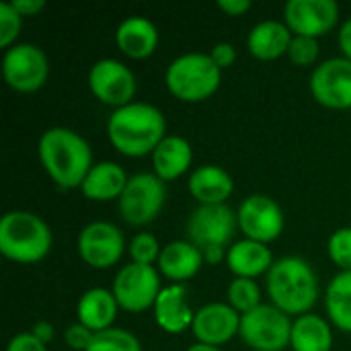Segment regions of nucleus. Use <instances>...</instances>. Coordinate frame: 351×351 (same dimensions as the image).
Returning a JSON list of instances; mask_svg holds the SVG:
<instances>
[{
  "label": "nucleus",
  "mask_w": 351,
  "mask_h": 351,
  "mask_svg": "<svg viewBox=\"0 0 351 351\" xmlns=\"http://www.w3.org/2000/svg\"><path fill=\"white\" fill-rule=\"evenodd\" d=\"M187 189L199 206H222L232 195L234 181L226 169L218 165H202L191 173Z\"/></svg>",
  "instance_id": "6ab92c4d"
},
{
  "label": "nucleus",
  "mask_w": 351,
  "mask_h": 351,
  "mask_svg": "<svg viewBox=\"0 0 351 351\" xmlns=\"http://www.w3.org/2000/svg\"><path fill=\"white\" fill-rule=\"evenodd\" d=\"M327 315L333 327L351 333V271H339L327 288Z\"/></svg>",
  "instance_id": "bb28decb"
},
{
  "label": "nucleus",
  "mask_w": 351,
  "mask_h": 351,
  "mask_svg": "<svg viewBox=\"0 0 351 351\" xmlns=\"http://www.w3.org/2000/svg\"><path fill=\"white\" fill-rule=\"evenodd\" d=\"M88 88L99 103L119 109L134 103L138 84L134 72L123 62L103 58L88 70Z\"/></svg>",
  "instance_id": "9b49d317"
},
{
  "label": "nucleus",
  "mask_w": 351,
  "mask_h": 351,
  "mask_svg": "<svg viewBox=\"0 0 351 351\" xmlns=\"http://www.w3.org/2000/svg\"><path fill=\"white\" fill-rule=\"evenodd\" d=\"M111 292L121 311L134 315L144 313L148 308H154V302L162 292L160 274L156 267L150 265L128 263L117 271Z\"/></svg>",
  "instance_id": "6e6552de"
},
{
  "label": "nucleus",
  "mask_w": 351,
  "mask_h": 351,
  "mask_svg": "<svg viewBox=\"0 0 351 351\" xmlns=\"http://www.w3.org/2000/svg\"><path fill=\"white\" fill-rule=\"evenodd\" d=\"M239 228L237 212L226 204L222 206H197L187 220V237L202 251L224 249L228 251L230 241Z\"/></svg>",
  "instance_id": "9d476101"
},
{
  "label": "nucleus",
  "mask_w": 351,
  "mask_h": 351,
  "mask_svg": "<svg viewBox=\"0 0 351 351\" xmlns=\"http://www.w3.org/2000/svg\"><path fill=\"white\" fill-rule=\"evenodd\" d=\"M165 84L181 103H202L218 93L222 84V70L210 53L189 51L167 66Z\"/></svg>",
  "instance_id": "39448f33"
},
{
  "label": "nucleus",
  "mask_w": 351,
  "mask_h": 351,
  "mask_svg": "<svg viewBox=\"0 0 351 351\" xmlns=\"http://www.w3.org/2000/svg\"><path fill=\"white\" fill-rule=\"evenodd\" d=\"M37 154L43 171L62 189H80L93 169L90 144L74 130L56 125L41 134Z\"/></svg>",
  "instance_id": "f03ea898"
},
{
  "label": "nucleus",
  "mask_w": 351,
  "mask_h": 351,
  "mask_svg": "<svg viewBox=\"0 0 351 351\" xmlns=\"http://www.w3.org/2000/svg\"><path fill=\"white\" fill-rule=\"evenodd\" d=\"M265 290L274 306L290 317H302L317 304L319 280L306 259L286 255L271 265Z\"/></svg>",
  "instance_id": "7ed1b4c3"
},
{
  "label": "nucleus",
  "mask_w": 351,
  "mask_h": 351,
  "mask_svg": "<svg viewBox=\"0 0 351 351\" xmlns=\"http://www.w3.org/2000/svg\"><path fill=\"white\" fill-rule=\"evenodd\" d=\"M167 202V185L154 173H136L130 177L121 197L119 214L130 226H146L154 222Z\"/></svg>",
  "instance_id": "0eeeda50"
},
{
  "label": "nucleus",
  "mask_w": 351,
  "mask_h": 351,
  "mask_svg": "<svg viewBox=\"0 0 351 351\" xmlns=\"http://www.w3.org/2000/svg\"><path fill=\"white\" fill-rule=\"evenodd\" d=\"M128 253H130L132 263L154 267V265L158 263V259H160L162 247H160V243L156 241L154 234H150V232H138V234L130 241Z\"/></svg>",
  "instance_id": "c756f323"
},
{
  "label": "nucleus",
  "mask_w": 351,
  "mask_h": 351,
  "mask_svg": "<svg viewBox=\"0 0 351 351\" xmlns=\"http://www.w3.org/2000/svg\"><path fill=\"white\" fill-rule=\"evenodd\" d=\"M292 319L278 306L261 304L247 315H241L239 337L255 351H284L290 348Z\"/></svg>",
  "instance_id": "423d86ee"
},
{
  "label": "nucleus",
  "mask_w": 351,
  "mask_h": 351,
  "mask_svg": "<svg viewBox=\"0 0 351 351\" xmlns=\"http://www.w3.org/2000/svg\"><path fill=\"white\" fill-rule=\"evenodd\" d=\"M251 0H218V8L228 16H241L251 10Z\"/></svg>",
  "instance_id": "4c0bfd02"
},
{
  "label": "nucleus",
  "mask_w": 351,
  "mask_h": 351,
  "mask_svg": "<svg viewBox=\"0 0 351 351\" xmlns=\"http://www.w3.org/2000/svg\"><path fill=\"white\" fill-rule=\"evenodd\" d=\"M327 253L341 271H351V226L337 228L329 237Z\"/></svg>",
  "instance_id": "2f4dec72"
},
{
  "label": "nucleus",
  "mask_w": 351,
  "mask_h": 351,
  "mask_svg": "<svg viewBox=\"0 0 351 351\" xmlns=\"http://www.w3.org/2000/svg\"><path fill=\"white\" fill-rule=\"evenodd\" d=\"M86 351H142V343L134 333L111 327L107 331L95 333V339Z\"/></svg>",
  "instance_id": "c85d7f7f"
},
{
  "label": "nucleus",
  "mask_w": 351,
  "mask_h": 351,
  "mask_svg": "<svg viewBox=\"0 0 351 351\" xmlns=\"http://www.w3.org/2000/svg\"><path fill=\"white\" fill-rule=\"evenodd\" d=\"M239 230L245 234V239L269 245L278 241L284 232V212L280 204L263 193L249 195L237 212Z\"/></svg>",
  "instance_id": "f8f14e48"
},
{
  "label": "nucleus",
  "mask_w": 351,
  "mask_h": 351,
  "mask_svg": "<svg viewBox=\"0 0 351 351\" xmlns=\"http://www.w3.org/2000/svg\"><path fill=\"white\" fill-rule=\"evenodd\" d=\"M154 321L156 325L171 335H179L185 333L187 329L193 327V319L195 313L191 311V306L187 304V296H185V288L181 284H171L165 286L162 292L158 294L156 302H154Z\"/></svg>",
  "instance_id": "f3484780"
},
{
  "label": "nucleus",
  "mask_w": 351,
  "mask_h": 351,
  "mask_svg": "<svg viewBox=\"0 0 351 351\" xmlns=\"http://www.w3.org/2000/svg\"><path fill=\"white\" fill-rule=\"evenodd\" d=\"M337 43H339V49L343 53V58L351 60V16L339 27V33H337Z\"/></svg>",
  "instance_id": "58836bf2"
},
{
  "label": "nucleus",
  "mask_w": 351,
  "mask_h": 351,
  "mask_svg": "<svg viewBox=\"0 0 351 351\" xmlns=\"http://www.w3.org/2000/svg\"><path fill=\"white\" fill-rule=\"evenodd\" d=\"M119 313V304L111 290L90 288L86 290L76 304V319L80 325L93 333H101L113 327Z\"/></svg>",
  "instance_id": "5701e85b"
},
{
  "label": "nucleus",
  "mask_w": 351,
  "mask_h": 351,
  "mask_svg": "<svg viewBox=\"0 0 351 351\" xmlns=\"http://www.w3.org/2000/svg\"><path fill=\"white\" fill-rule=\"evenodd\" d=\"M64 337H66V343H68L70 350L86 351L88 350V346L93 343V339H95V333L76 321L74 325H70V327L66 329V335H64Z\"/></svg>",
  "instance_id": "72a5a7b5"
},
{
  "label": "nucleus",
  "mask_w": 351,
  "mask_h": 351,
  "mask_svg": "<svg viewBox=\"0 0 351 351\" xmlns=\"http://www.w3.org/2000/svg\"><path fill=\"white\" fill-rule=\"evenodd\" d=\"M311 93L327 109H351V60L341 56L321 62L311 74Z\"/></svg>",
  "instance_id": "4468645a"
},
{
  "label": "nucleus",
  "mask_w": 351,
  "mask_h": 351,
  "mask_svg": "<svg viewBox=\"0 0 351 351\" xmlns=\"http://www.w3.org/2000/svg\"><path fill=\"white\" fill-rule=\"evenodd\" d=\"M115 43L128 58L144 60L150 58L158 47V29L146 16H128L115 31Z\"/></svg>",
  "instance_id": "aec40b11"
},
{
  "label": "nucleus",
  "mask_w": 351,
  "mask_h": 351,
  "mask_svg": "<svg viewBox=\"0 0 351 351\" xmlns=\"http://www.w3.org/2000/svg\"><path fill=\"white\" fill-rule=\"evenodd\" d=\"M6 351H47V346L41 343L31 331H27V333L14 335V337L8 341Z\"/></svg>",
  "instance_id": "c9c22d12"
},
{
  "label": "nucleus",
  "mask_w": 351,
  "mask_h": 351,
  "mask_svg": "<svg viewBox=\"0 0 351 351\" xmlns=\"http://www.w3.org/2000/svg\"><path fill=\"white\" fill-rule=\"evenodd\" d=\"M12 6L16 8V12L27 19V16H37L39 12L45 10V2L43 0H12Z\"/></svg>",
  "instance_id": "e433bc0d"
},
{
  "label": "nucleus",
  "mask_w": 351,
  "mask_h": 351,
  "mask_svg": "<svg viewBox=\"0 0 351 351\" xmlns=\"http://www.w3.org/2000/svg\"><path fill=\"white\" fill-rule=\"evenodd\" d=\"M191 162H193V148L181 136H167L152 152L154 175L165 183L185 175Z\"/></svg>",
  "instance_id": "393cba45"
},
{
  "label": "nucleus",
  "mask_w": 351,
  "mask_h": 351,
  "mask_svg": "<svg viewBox=\"0 0 351 351\" xmlns=\"http://www.w3.org/2000/svg\"><path fill=\"white\" fill-rule=\"evenodd\" d=\"M294 33L286 23L267 19L257 23L247 35V49L253 58L261 62H274L288 53Z\"/></svg>",
  "instance_id": "412c9836"
},
{
  "label": "nucleus",
  "mask_w": 351,
  "mask_h": 351,
  "mask_svg": "<svg viewBox=\"0 0 351 351\" xmlns=\"http://www.w3.org/2000/svg\"><path fill=\"white\" fill-rule=\"evenodd\" d=\"M128 181V173L119 165L111 160H101L93 165L80 185V191L88 202H113L121 197Z\"/></svg>",
  "instance_id": "4be33fe9"
},
{
  "label": "nucleus",
  "mask_w": 351,
  "mask_h": 351,
  "mask_svg": "<svg viewBox=\"0 0 351 351\" xmlns=\"http://www.w3.org/2000/svg\"><path fill=\"white\" fill-rule=\"evenodd\" d=\"M204 263V253L191 241H173L162 247L156 269L169 282L183 284L195 278Z\"/></svg>",
  "instance_id": "a211bd4d"
},
{
  "label": "nucleus",
  "mask_w": 351,
  "mask_h": 351,
  "mask_svg": "<svg viewBox=\"0 0 351 351\" xmlns=\"http://www.w3.org/2000/svg\"><path fill=\"white\" fill-rule=\"evenodd\" d=\"M53 245L49 224L27 210H12L0 218V253L19 265L43 261Z\"/></svg>",
  "instance_id": "20e7f679"
},
{
  "label": "nucleus",
  "mask_w": 351,
  "mask_h": 351,
  "mask_svg": "<svg viewBox=\"0 0 351 351\" xmlns=\"http://www.w3.org/2000/svg\"><path fill=\"white\" fill-rule=\"evenodd\" d=\"M276 263L274 253L267 245L255 241H239L228 249L226 265L234 274V278H249L255 280L259 276H267L271 265Z\"/></svg>",
  "instance_id": "b1692460"
},
{
  "label": "nucleus",
  "mask_w": 351,
  "mask_h": 351,
  "mask_svg": "<svg viewBox=\"0 0 351 351\" xmlns=\"http://www.w3.org/2000/svg\"><path fill=\"white\" fill-rule=\"evenodd\" d=\"M292 351H331L333 348V329L319 315H302L292 323Z\"/></svg>",
  "instance_id": "a878e982"
},
{
  "label": "nucleus",
  "mask_w": 351,
  "mask_h": 351,
  "mask_svg": "<svg viewBox=\"0 0 351 351\" xmlns=\"http://www.w3.org/2000/svg\"><path fill=\"white\" fill-rule=\"evenodd\" d=\"M23 29V16L16 12L12 2H0V47L6 51L16 45V37Z\"/></svg>",
  "instance_id": "7c9ffc66"
},
{
  "label": "nucleus",
  "mask_w": 351,
  "mask_h": 351,
  "mask_svg": "<svg viewBox=\"0 0 351 351\" xmlns=\"http://www.w3.org/2000/svg\"><path fill=\"white\" fill-rule=\"evenodd\" d=\"M284 19L294 35L319 39L337 25L339 4L335 0H290L284 6Z\"/></svg>",
  "instance_id": "2eb2a0df"
},
{
  "label": "nucleus",
  "mask_w": 351,
  "mask_h": 351,
  "mask_svg": "<svg viewBox=\"0 0 351 351\" xmlns=\"http://www.w3.org/2000/svg\"><path fill=\"white\" fill-rule=\"evenodd\" d=\"M286 56L294 66H300V68L313 66L319 60V39L294 35Z\"/></svg>",
  "instance_id": "473e14b6"
},
{
  "label": "nucleus",
  "mask_w": 351,
  "mask_h": 351,
  "mask_svg": "<svg viewBox=\"0 0 351 351\" xmlns=\"http://www.w3.org/2000/svg\"><path fill=\"white\" fill-rule=\"evenodd\" d=\"M31 333L41 341V343H49L51 339H53V325L49 323V321H39V323H35L33 327H31Z\"/></svg>",
  "instance_id": "ea45409f"
},
{
  "label": "nucleus",
  "mask_w": 351,
  "mask_h": 351,
  "mask_svg": "<svg viewBox=\"0 0 351 351\" xmlns=\"http://www.w3.org/2000/svg\"><path fill=\"white\" fill-rule=\"evenodd\" d=\"M80 259L93 267V269H109L113 267L123 251H125V239L121 230L105 220H97L86 224L76 241Z\"/></svg>",
  "instance_id": "ddd939ff"
},
{
  "label": "nucleus",
  "mask_w": 351,
  "mask_h": 351,
  "mask_svg": "<svg viewBox=\"0 0 351 351\" xmlns=\"http://www.w3.org/2000/svg\"><path fill=\"white\" fill-rule=\"evenodd\" d=\"M187 351H222L220 348H212V346H204V343H195Z\"/></svg>",
  "instance_id": "a19ab883"
},
{
  "label": "nucleus",
  "mask_w": 351,
  "mask_h": 351,
  "mask_svg": "<svg viewBox=\"0 0 351 351\" xmlns=\"http://www.w3.org/2000/svg\"><path fill=\"white\" fill-rule=\"evenodd\" d=\"M167 136V117L150 103L134 101L125 107L113 109L107 119V138L111 146L130 158L152 156Z\"/></svg>",
  "instance_id": "f257e3e1"
},
{
  "label": "nucleus",
  "mask_w": 351,
  "mask_h": 351,
  "mask_svg": "<svg viewBox=\"0 0 351 351\" xmlns=\"http://www.w3.org/2000/svg\"><path fill=\"white\" fill-rule=\"evenodd\" d=\"M226 302L239 313L247 315L253 308L261 306V288L255 280L249 278H234L226 288Z\"/></svg>",
  "instance_id": "cd10ccee"
},
{
  "label": "nucleus",
  "mask_w": 351,
  "mask_h": 351,
  "mask_svg": "<svg viewBox=\"0 0 351 351\" xmlns=\"http://www.w3.org/2000/svg\"><path fill=\"white\" fill-rule=\"evenodd\" d=\"M210 58L216 62L220 70H226L237 62V47L228 41H220L210 49Z\"/></svg>",
  "instance_id": "f704fd0d"
},
{
  "label": "nucleus",
  "mask_w": 351,
  "mask_h": 351,
  "mask_svg": "<svg viewBox=\"0 0 351 351\" xmlns=\"http://www.w3.org/2000/svg\"><path fill=\"white\" fill-rule=\"evenodd\" d=\"M241 331V315L228 302H210L195 313L191 333L197 343L220 348Z\"/></svg>",
  "instance_id": "dca6fc26"
},
{
  "label": "nucleus",
  "mask_w": 351,
  "mask_h": 351,
  "mask_svg": "<svg viewBox=\"0 0 351 351\" xmlns=\"http://www.w3.org/2000/svg\"><path fill=\"white\" fill-rule=\"evenodd\" d=\"M4 82L16 93H35L49 78V60L33 43H16L2 56Z\"/></svg>",
  "instance_id": "1a4fd4ad"
}]
</instances>
